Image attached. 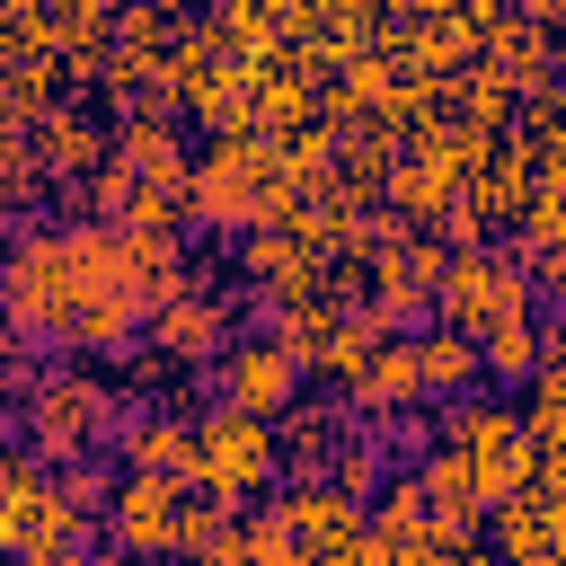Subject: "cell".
Returning <instances> with one entry per match:
<instances>
[{"mask_svg": "<svg viewBox=\"0 0 566 566\" xmlns=\"http://www.w3.org/2000/svg\"><path fill=\"white\" fill-rule=\"evenodd\" d=\"M195 424H203V416H177V407H142L115 460H124V469H142V478H177V486H195Z\"/></svg>", "mask_w": 566, "mask_h": 566, "instance_id": "9c48e42d", "label": "cell"}, {"mask_svg": "<svg viewBox=\"0 0 566 566\" xmlns=\"http://www.w3.org/2000/svg\"><path fill=\"white\" fill-rule=\"evenodd\" d=\"M115 159L142 177V186H195V168H186V150H177V124H168V106H133L124 124H115Z\"/></svg>", "mask_w": 566, "mask_h": 566, "instance_id": "30bf717a", "label": "cell"}, {"mask_svg": "<svg viewBox=\"0 0 566 566\" xmlns=\"http://www.w3.org/2000/svg\"><path fill=\"white\" fill-rule=\"evenodd\" d=\"M35 566H88V557H80V548H62V557H35Z\"/></svg>", "mask_w": 566, "mask_h": 566, "instance_id": "7402d4cb", "label": "cell"}, {"mask_svg": "<svg viewBox=\"0 0 566 566\" xmlns=\"http://www.w3.org/2000/svg\"><path fill=\"white\" fill-rule=\"evenodd\" d=\"M212 398L230 416H256V424H283L301 407V363L274 345V336H239L221 363H212Z\"/></svg>", "mask_w": 566, "mask_h": 566, "instance_id": "5b68a950", "label": "cell"}, {"mask_svg": "<svg viewBox=\"0 0 566 566\" xmlns=\"http://www.w3.org/2000/svg\"><path fill=\"white\" fill-rule=\"evenodd\" d=\"M195 566H256V539H248V522H230V531H221V539H212Z\"/></svg>", "mask_w": 566, "mask_h": 566, "instance_id": "ac0fdd59", "label": "cell"}, {"mask_svg": "<svg viewBox=\"0 0 566 566\" xmlns=\"http://www.w3.org/2000/svg\"><path fill=\"white\" fill-rule=\"evenodd\" d=\"M451 566H504V557H495V548H460Z\"/></svg>", "mask_w": 566, "mask_h": 566, "instance_id": "44dd1931", "label": "cell"}, {"mask_svg": "<svg viewBox=\"0 0 566 566\" xmlns=\"http://www.w3.org/2000/svg\"><path fill=\"white\" fill-rule=\"evenodd\" d=\"M301 177H292V150H274L265 133H221L203 159H195V186H186V212L221 239H256V230H292L301 212Z\"/></svg>", "mask_w": 566, "mask_h": 566, "instance_id": "6da1fadb", "label": "cell"}, {"mask_svg": "<svg viewBox=\"0 0 566 566\" xmlns=\"http://www.w3.org/2000/svg\"><path fill=\"white\" fill-rule=\"evenodd\" d=\"M274 469H283L274 424L230 416V407H212V416L195 424V495H221V504L239 513V504H256V495L274 486Z\"/></svg>", "mask_w": 566, "mask_h": 566, "instance_id": "277c9868", "label": "cell"}, {"mask_svg": "<svg viewBox=\"0 0 566 566\" xmlns=\"http://www.w3.org/2000/svg\"><path fill=\"white\" fill-rule=\"evenodd\" d=\"M27 142H35V159H44L62 186H80V177H97V168H106V159H97V142H106V133H97L80 106H53V115H44Z\"/></svg>", "mask_w": 566, "mask_h": 566, "instance_id": "4fadbf2b", "label": "cell"}, {"mask_svg": "<svg viewBox=\"0 0 566 566\" xmlns=\"http://www.w3.org/2000/svg\"><path fill=\"white\" fill-rule=\"evenodd\" d=\"M345 416H354L345 398H301V407L283 416V469H292V486H327V478H336V460H345V442H354Z\"/></svg>", "mask_w": 566, "mask_h": 566, "instance_id": "ba28073f", "label": "cell"}, {"mask_svg": "<svg viewBox=\"0 0 566 566\" xmlns=\"http://www.w3.org/2000/svg\"><path fill=\"white\" fill-rule=\"evenodd\" d=\"M239 310H248V301H230V292L195 283L186 301H168V310L150 318V354H168V363H186V371H212V363L239 345V336H230V327H239Z\"/></svg>", "mask_w": 566, "mask_h": 566, "instance_id": "52a82bcc", "label": "cell"}, {"mask_svg": "<svg viewBox=\"0 0 566 566\" xmlns=\"http://www.w3.org/2000/svg\"><path fill=\"white\" fill-rule=\"evenodd\" d=\"M451 106H460V124H469V133H495V124L513 115V80H504L495 62H469V71L451 80Z\"/></svg>", "mask_w": 566, "mask_h": 566, "instance_id": "2e32d148", "label": "cell"}, {"mask_svg": "<svg viewBox=\"0 0 566 566\" xmlns=\"http://www.w3.org/2000/svg\"><path fill=\"white\" fill-rule=\"evenodd\" d=\"M186 495H195V486H177V478H142V469H124L115 513H106L115 557H142V566L177 557V548H186Z\"/></svg>", "mask_w": 566, "mask_h": 566, "instance_id": "8992f818", "label": "cell"}, {"mask_svg": "<svg viewBox=\"0 0 566 566\" xmlns=\"http://www.w3.org/2000/svg\"><path fill=\"white\" fill-rule=\"evenodd\" d=\"M416 478H424V504H433V513H486V495H478V460H469V451L433 442V460H424Z\"/></svg>", "mask_w": 566, "mask_h": 566, "instance_id": "9a60e30c", "label": "cell"}, {"mask_svg": "<svg viewBox=\"0 0 566 566\" xmlns=\"http://www.w3.org/2000/svg\"><path fill=\"white\" fill-rule=\"evenodd\" d=\"M522 416H531V442H539L548 460H566V363H548V371L531 380Z\"/></svg>", "mask_w": 566, "mask_h": 566, "instance_id": "e0dca14e", "label": "cell"}, {"mask_svg": "<svg viewBox=\"0 0 566 566\" xmlns=\"http://www.w3.org/2000/svg\"><path fill=\"white\" fill-rule=\"evenodd\" d=\"M548 363H557V336H548L539 318H513V327L486 336V380H504V389H513V380H539Z\"/></svg>", "mask_w": 566, "mask_h": 566, "instance_id": "5bb4252c", "label": "cell"}, {"mask_svg": "<svg viewBox=\"0 0 566 566\" xmlns=\"http://www.w3.org/2000/svg\"><path fill=\"white\" fill-rule=\"evenodd\" d=\"M531 301H539V283H531L522 256H504V248H469V256H451V274H442V292H433V318H442L451 336L486 345L495 327L531 318Z\"/></svg>", "mask_w": 566, "mask_h": 566, "instance_id": "7a4b0ae2", "label": "cell"}, {"mask_svg": "<svg viewBox=\"0 0 566 566\" xmlns=\"http://www.w3.org/2000/svg\"><path fill=\"white\" fill-rule=\"evenodd\" d=\"M531 283H539V301H557V310H566V248L531 256Z\"/></svg>", "mask_w": 566, "mask_h": 566, "instance_id": "ffe728a7", "label": "cell"}, {"mask_svg": "<svg viewBox=\"0 0 566 566\" xmlns=\"http://www.w3.org/2000/svg\"><path fill=\"white\" fill-rule=\"evenodd\" d=\"M416 371H424V398H478V380H486V345H469V336H451V327H424L416 336Z\"/></svg>", "mask_w": 566, "mask_h": 566, "instance_id": "8fae6325", "label": "cell"}, {"mask_svg": "<svg viewBox=\"0 0 566 566\" xmlns=\"http://www.w3.org/2000/svg\"><path fill=\"white\" fill-rule=\"evenodd\" d=\"M0 548H9L18 566L62 557V548L88 557V522L62 504V486H53V469H44L35 451H9V469H0Z\"/></svg>", "mask_w": 566, "mask_h": 566, "instance_id": "3957f363", "label": "cell"}, {"mask_svg": "<svg viewBox=\"0 0 566 566\" xmlns=\"http://www.w3.org/2000/svg\"><path fill=\"white\" fill-rule=\"evenodd\" d=\"M486 531H495V557H504V566H557V557H566V531H557V513H548L539 495H513Z\"/></svg>", "mask_w": 566, "mask_h": 566, "instance_id": "7c38bea8", "label": "cell"}, {"mask_svg": "<svg viewBox=\"0 0 566 566\" xmlns=\"http://www.w3.org/2000/svg\"><path fill=\"white\" fill-rule=\"evenodd\" d=\"M531 495H539V504L557 513V531H566V460H548V451H539V486H531Z\"/></svg>", "mask_w": 566, "mask_h": 566, "instance_id": "d6986e66", "label": "cell"}]
</instances>
